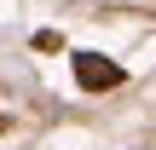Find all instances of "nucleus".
<instances>
[{
    "label": "nucleus",
    "instance_id": "obj_1",
    "mask_svg": "<svg viewBox=\"0 0 156 150\" xmlns=\"http://www.w3.org/2000/svg\"><path fill=\"white\" fill-rule=\"evenodd\" d=\"M69 64H75V81H81L87 92H110V87H122V64H110L104 52H75Z\"/></svg>",
    "mask_w": 156,
    "mask_h": 150
},
{
    "label": "nucleus",
    "instance_id": "obj_2",
    "mask_svg": "<svg viewBox=\"0 0 156 150\" xmlns=\"http://www.w3.org/2000/svg\"><path fill=\"white\" fill-rule=\"evenodd\" d=\"M35 46H41V52H58L64 40H58V29H41V35H35Z\"/></svg>",
    "mask_w": 156,
    "mask_h": 150
},
{
    "label": "nucleus",
    "instance_id": "obj_3",
    "mask_svg": "<svg viewBox=\"0 0 156 150\" xmlns=\"http://www.w3.org/2000/svg\"><path fill=\"white\" fill-rule=\"evenodd\" d=\"M0 127H6V116H0Z\"/></svg>",
    "mask_w": 156,
    "mask_h": 150
}]
</instances>
